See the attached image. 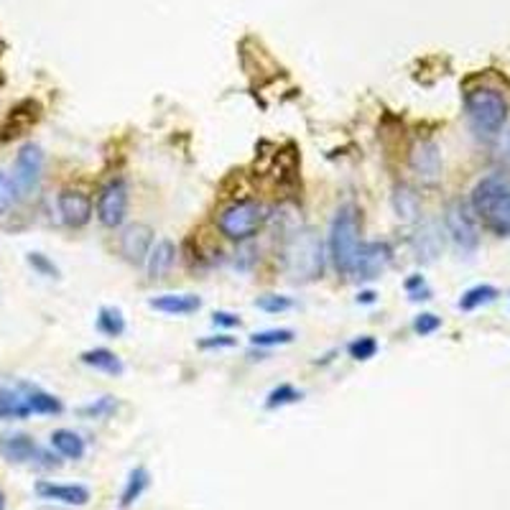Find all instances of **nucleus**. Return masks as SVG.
<instances>
[{
    "label": "nucleus",
    "mask_w": 510,
    "mask_h": 510,
    "mask_svg": "<svg viewBox=\"0 0 510 510\" xmlns=\"http://www.w3.org/2000/svg\"><path fill=\"white\" fill-rule=\"evenodd\" d=\"M0 457L13 464H39V467H54L59 460L39 446L29 434H5L0 437Z\"/></svg>",
    "instance_id": "423d86ee"
},
{
    "label": "nucleus",
    "mask_w": 510,
    "mask_h": 510,
    "mask_svg": "<svg viewBox=\"0 0 510 510\" xmlns=\"http://www.w3.org/2000/svg\"><path fill=\"white\" fill-rule=\"evenodd\" d=\"M255 307L268 314H281V312H289V309L294 307V301L289 297H279V294H265V297H261L255 301Z\"/></svg>",
    "instance_id": "7c9ffc66"
},
{
    "label": "nucleus",
    "mask_w": 510,
    "mask_h": 510,
    "mask_svg": "<svg viewBox=\"0 0 510 510\" xmlns=\"http://www.w3.org/2000/svg\"><path fill=\"white\" fill-rule=\"evenodd\" d=\"M358 301H362V304H373V301H376V294H373V291H362Z\"/></svg>",
    "instance_id": "e433bc0d"
},
{
    "label": "nucleus",
    "mask_w": 510,
    "mask_h": 510,
    "mask_svg": "<svg viewBox=\"0 0 510 510\" xmlns=\"http://www.w3.org/2000/svg\"><path fill=\"white\" fill-rule=\"evenodd\" d=\"M508 151H510V141H508Z\"/></svg>",
    "instance_id": "58836bf2"
},
{
    "label": "nucleus",
    "mask_w": 510,
    "mask_h": 510,
    "mask_svg": "<svg viewBox=\"0 0 510 510\" xmlns=\"http://www.w3.org/2000/svg\"><path fill=\"white\" fill-rule=\"evenodd\" d=\"M0 510H5V493L0 490Z\"/></svg>",
    "instance_id": "4c0bfd02"
},
{
    "label": "nucleus",
    "mask_w": 510,
    "mask_h": 510,
    "mask_svg": "<svg viewBox=\"0 0 510 510\" xmlns=\"http://www.w3.org/2000/svg\"><path fill=\"white\" fill-rule=\"evenodd\" d=\"M265 222V212L264 207L258 202H235L230 207H225L220 217H217V228L225 238L230 240H250L253 235H258V230L264 228Z\"/></svg>",
    "instance_id": "39448f33"
},
{
    "label": "nucleus",
    "mask_w": 510,
    "mask_h": 510,
    "mask_svg": "<svg viewBox=\"0 0 510 510\" xmlns=\"http://www.w3.org/2000/svg\"><path fill=\"white\" fill-rule=\"evenodd\" d=\"M439 327H442V319H439L437 314H419V316L413 319V332L421 334V337H427L431 332H437Z\"/></svg>",
    "instance_id": "72a5a7b5"
},
{
    "label": "nucleus",
    "mask_w": 510,
    "mask_h": 510,
    "mask_svg": "<svg viewBox=\"0 0 510 510\" xmlns=\"http://www.w3.org/2000/svg\"><path fill=\"white\" fill-rule=\"evenodd\" d=\"M297 340V332L294 330H264L250 334V345L253 347H281L291 345Z\"/></svg>",
    "instance_id": "bb28decb"
},
{
    "label": "nucleus",
    "mask_w": 510,
    "mask_h": 510,
    "mask_svg": "<svg viewBox=\"0 0 510 510\" xmlns=\"http://www.w3.org/2000/svg\"><path fill=\"white\" fill-rule=\"evenodd\" d=\"M446 232L452 235V240H454V246L464 250V253H472L475 247H478V230H475V222H472V217L467 212V207L460 204V202H454L449 210H446Z\"/></svg>",
    "instance_id": "9b49d317"
},
{
    "label": "nucleus",
    "mask_w": 510,
    "mask_h": 510,
    "mask_svg": "<svg viewBox=\"0 0 510 510\" xmlns=\"http://www.w3.org/2000/svg\"><path fill=\"white\" fill-rule=\"evenodd\" d=\"M464 105H467L470 125L480 138H495L503 131V125L508 120V102L497 90H490V87L472 90Z\"/></svg>",
    "instance_id": "20e7f679"
},
{
    "label": "nucleus",
    "mask_w": 510,
    "mask_h": 510,
    "mask_svg": "<svg viewBox=\"0 0 510 510\" xmlns=\"http://www.w3.org/2000/svg\"><path fill=\"white\" fill-rule=\"evenodd\" d=\"M31 406L26 401V393L16 385H0V421H11V419H29Z\"/></svg>",
    "instance_id": "a211bd4d"
},
{
    "label": "nucleus",
    "mask_w": 510,
    "mask_h": 510,
    "mask_svg": "<svg viewBox=\"0 0 510 510\" xmlns=\"http://www.w3.org/2000/svg\"><path fill=\"white\" fill-rule=\"evenodd\" d=\"M497 298V289L495 286H488V283H482V286H472L470 291H464L460 298V309L462 312H475L480 307H485V304H490Z\"/></svg>",
    "instance_id": "393cba45"
},
{
    "label": "nucleus",
    "mask_w": 510,
    "mask_h": 510,
    "mask_svg": "<svg viewBox=\"0 0 510 510\" xmlns=\"http://www.w3.org/2000/svg\"><path fill=\"white\" fill-rule=\"evenodd\" d=\"M39 117H41V105L36 99H21L16 108H11V113L0 125V143H8L26 131H31L39 123Z\"/></svg>",
    "instance_id": "9d476101"
},
{
    "label": "nucleus",
    "mask_w": 510,
    "mask_h": 510,
    "mask_svg": "<svg viewBox=\"0 0 510 510\" xmlns=\"http://www.w3.org/2000/svg\"><path fill=\"white\" fill-rule=\"evenodd\" d=\"M199 347H202V350H220V347H235V337H230V334H214V337H207V340H199Z\"/></svg>",
    "instance_id": "f704fd0d"
},
{
    "label": "nucleus",
    "mask_w": 510,
    "mask_h": 510,
    "mask_svg": "<svg viewBox=\"0 0 510 510\" xmlns=\"http://www.w3.org/2000/svg\"><path fill=\"white\" fill-rule=\"evenodd\" d=\"M26 261H29V265H31L39 276H47V279H59V268L51 264L44 253H29V258H26Z\"/></svg>",
    "instance_id": "2f4dec72"
},
{
    "label": "nucleus",
    "mask_w": 510,
    "mask_h": 510,
    "mask_svg": "<svg viewBox=\"0 0 510 510\" xmlns=\"http://www.w3.org/2000/svg\"><path fill=\"white\" fill-rule=\"evenodd\" d=\"M49 442L51 449H54L59 457H65V460H82L84 452H87L84 439L77 431H72V428H56V431H51Z\"/></svg>",
    "instance_id": "6ab92c4d"
},
{
    "label": "nucleus",
    "mask_w": 510,
    "mask_h": 510,
    "mask_svg": "<svg viewBox=\"0 0 510 510\" xmlns=\"http://www.w3.org/2000/svg\"><path fill=\"white\" fill-rule=\"evenodd\" d=\"M304 398V393L301 391H297L294 385H289V383H283V385H279V388H273L271 393H268V401H265V409H281V406H289V403H297V401H301Z\"/></svg>",
    "instance_id": "cd10ccee"
},
{
    "label": "nucleus",
    "mask_w": 510,
    "mask_h": 510,
    "mask_svg": "<svg viewBox=\"0 0 510 510\" xmlns=\"http://www.w3.org/2000/svg\"><path fill=\"white\" fill-rule=\"evenodd\" d=\"M41 171H44V151L36 143H26L18 151L16 164H13V189L16 197H29L36 192L39 181H41Z\"/></svg>",
    "instance_id": "0eeeda50"
},
{
    "label": "nucleus",
    "mask_w": 510,
    "mask_h": 510,
    "mask_svg": "<svg viewBox=\"0 0 510 510\" xmlns=\"http://www.w3.org/2000/svg\"><path fill=\"white\" fill-rule=\"evenodd\" d=\"M149 307L171 316H186V314L199 312L202 298L197 294H161V297L149 298Z\"/></svg>",
    "instance_id": "f3484780"
},
{
    "label": "nucleus",
    "mask_w": 510,
    "mask_h": 510,
    "mask_svg": "<svg viewBox=\"0 0 510 510\" xmlns=\"http://www.w3.org/2000/svg\"><path fill=\"white\" fill-rule=\"evenodd\" d=\"M116 409H117L116 398H113V395H102V398H98L95 403H90V406L80 409V413L87 416V419H99V416H110Z\"/></svg>",
    "instance_id": "c756f323"
},
{
    "label": "nucleus",
    "mask_w": 510,
    "mask_h": 510,
    "mask_svg": "<svg viewBox=\"0 0 510 510\" xmlns=\"http://www.w3.org/2000/svg\"><path fill=\"white\" fill-rule=\"evenodd\" d=\"M347 352H350V358L352 360H370V358H376V352H378V342H376V337H370V334H362L358 340H352L350 345H347Z\"/></svg>",
    "instance_id": "c85d7f7f"
},
{
    "label": "nucleus",
    "mask_w": 510,
    "mask_h": 510,
    "mask_svg": "<svg viewBox=\"0 0 510 510\" xmlns=\"http://www.w3.org/2000/svg\"><path fill=\"white\" fill-rule=\"evenodd\" d=\"M21 388H23L26 401H29V406H31V413H39V416H59V413L65 411V403L54 393H49V391H44V388H39V385H33V383H21Z\"/></svg>",
    "instance_id": "aec40b11"
},
{
    "label": "nucleus",
    "mask_w": 510,
    "mask_h": 510,
    "mask_svg": "<svg viewBox=\"0 0 510 510\" xmlns=\"http://www.w3.org/2000/svg\"><path fill=\"white\" fill-rule=\"evenodd\" d=\"M151 247H153V230L143 222L128 225L123 235H120V253L128 264H146Z\"/></svg>",
    "instance_id": "ddd939ff"
},
{
    "label": "nucleus",
    "mask_w": 510,
    "mask_h": 510,
    "mask_svg": "<svg viewBox=\"0 0 510 510\" xmlns=\"http://www.w3.org/2000/svg\"><path fill=\"white\" fill-rule=\"evenodd\" d=\"M212 322L217 327H240V316L232 312H214Z\"/></svg>",
    "instance_id": "c9c22d12"
},
{
    "label": "nucleus",
    "mask_w": 510,
    "mask_h": 510,
    "mask_svg": "<svg viewBox=\"0 0 510 510\" xmlns=\"http://www.w3.org/2000/svg\"><path fill=\"white\" fill-rule=\"evenodd\" d=\"M80 360L87 365V367H95L99 373H108V376H123L125 373V365L117 358L113 350L108 347H95V350H84L80 355Z\"/></svg>",
    "instance_id": "4be33fe9"
},
{
    "label": "nucleus",
    "mask_w": 510,
    "mask_h": 510,
    "mask_svg": "<svg viewBox=\"0 0 510 510\" xmlns=\"http://www.w3.org/2000/svg\"><path fill=\"white\" fill-rule=\"evenodd\" d=\"M330 258L332 265L337 268V273L350 276L352 265L360 250V210L355 204H342L330 225Z\"/></svg>",
    "instance_id": "7ed1b4c3"
},
{
    "label": "nucleus",
    "mask_w": 510,
    "mask_h": 510,
    "mask_svg": "<svg viewBox=\"0 0 510 510\" xmlns=\"http://www.w3.org/2000/svg\"><path fill=\"white\" fill-rule=\"evenodd\" d=\"M174 264H177V246L164 238L151 247L149 258H146V273H149L151 281H161L169 276Z\"/></svg>",
    "instance_id": "dca6fc26"
},
{
    "label": "nucleus",
    "mask_w": 510,
    "mask_h": 510,
    "mask_svg": "<svg viewBox=\"0 0 510 510\" xmlns=\"http://www.w3.org/2000/svg\"><path fill=\"white\" fill-rule=\"evenodd\" d=\"M151 475L146 467H135L128 480H125V488H123V495H120V508H131L135 500H141V495L149 490Z\"/></svg>",
    "instance_id": "b1692460"
},
{
    "label": "nucleus",
    "mask_w": 510,
    "mask_h": 510,
    "mask_svg": "<svg viewBox=\"0 0 510 510\" xmlns=\"http://www.w3.org/2000/svg\"><path fill=\"white\" fill-rule=\"evenodd\" d=\"M393 261V250L388 243H380V240H373V243H362L360 250H358V258H355V265H352V273L355 279L360 281H373L380 279L388 265Z\"/></svg>",
    "instance_id": "1a4fd4ad"
},
{
    "label": "nucleus",
    "mask_w": 510,
    "mask_h": 510,
    "mask_svg": "<svg viewBox=\"0 0 510 510\" xmlns=\"http://www.w3.org/2000/svg\"><path fill=\"white\" fill-rule=\"evenodd\" d=\"M125 214H128V184L123 179L108 181L99 189L98 197L99 225L116 230V228H120L125 222Z\"/></svg>",
    "instance_id": "6e6552de"
},
{
    "label": "nucleus",
    "mask_w": 510,
    "mask_h": 510,
    "mask_svg": "<svg viewBox=\"0 0 510 510\" xmlns=\"http://www.w3.org/2000/svg\"><path fill=\"white\" fill-rule=\"evenodd\" d=\"M36 495L44 500L65 503V506H87L90 503V490L84 485H62V482H49V480L36 482Z\"/></svg>",
    "instance_id": "2eb2a0df"
},
{
    "label": "nucleus",
    "mask_w": 510,
    "mask_h": 510,
    "mask_svg": "<svg viewBox=\"0 0 510 510\" xmlns=\"http://www.w3.org/2000/svg\"><path fill=\"white\" fill-rule=\"evenodd\" d=\"M472 212L482 220V225L495 235H510V177L490 174L480 179L472 189Z\"/></svg>",
    "instance_id": "f03ea898"
},
{
    "label": "nucleus",
    "mask_w": 510,
    "mask_h": 510,
    "mask_svg": "<svg viewBox=\"0 0 510 510\" xmlns=\"http://www.w3.org/2000/svg\"><path fill=\"white\" fill-rule=\"evenodd\" d=\"M56 207H59V214L65 220V225L69 228H84L92 214H95V207H92V199L87 197L80 189H65L59 199H56Z\"/></svg>",
    "instance_id": "4468645a"
},
{
    "label": "nucleus",
    "mask_w": 510,
    "mask_h": 510,
    "mask_svg": "<svg viewBox=\"0 0 510 510\" xmlns=\"http://www.w3.org/2000/svg\"><path fill=\"white\" fill-rule=\"evenodd\" d=\"M98 330L105 337H120L125 332V316L117 307H102L98 312Z\"/></svg>",
    "instance_id": "a878e982"
},
{
    "label": "nucleus",
    "mask_w": 510,
    "mask_h": 510,
    "mask_svg": "<svg viewBox=\"0 0 510 510\" xmlns=\"http://www.w3.org/2000/svg\"><path fill=\"white\" fill-rule=\"evenodd\" d=\"M393 212L398 220H403V222H413L419 212H421V202H419V194L413 192L411 186H406V184H398L393 189Z\"/></svg>",
    "instance_id": "5701e85b"
},
{
    "label": "nucleus",
    "mask_w": 510,
    "mask_h": 510,
    "mask_svg": "<svg viewBox=\"0 0 510 510\" xmlns=\"http://www.w3.org/2000/svg\"><path fill=\"white\" fill-rule=\"evenodd\" d=\"M283 271L286 276L297 283H309L324 276L327 265V250L322 238L309 228L297 230L283 246Z\"/></svg>",
    "instance_id": "f257e3e1"
},
{
    "label": "nucleus",
    "mask_w": 510,
    "mask_h": 510,
    "mask_svg": "<svg viewBox=\"0 0 510 510\" xmlns=\"http://www.w3.org/2000/svg\"><path fill=\"white\" fill-rule=\"evenodd\" d=\"M409 164H411L413 174L424 184H437L439 177H442V153H439V146L431 143V141L413 143Z\"/></svg>",
    "instance_id": "f8f14e48"
},
{
    "label": "nucleus",
    "mask_w": 510,
    "mask_h": 510,
    "mask_svg": "<svg viewBox=\"0 0 510 510\" xmlns=\"http://www.w3.org/2000/svg\"><path fill=\"white\" fill-rule=\"evenodd\" d=\"M413 253L421 261H434L442 253V232L434 222H427V225H421L416 230V235H413Z\"/></svg>",
    "instance_id": "412c9836"
},
{
    "label": "nucleus",
    "mask_w": 510,
    "mask_h": 510,
    "mask_svg": "<svg viewBox=\"0 0 510 510\" xmlns=\"http://www.w3.org/2000/svg\"><path fill=\"white\" fill-rule=\"evenodd\" d=\"M13 199H16L13 181H11V177H5V174L0 171V217L13 207Z\"/></svg>",
    "instance_id": "473e14b6"
}]
</instances>
